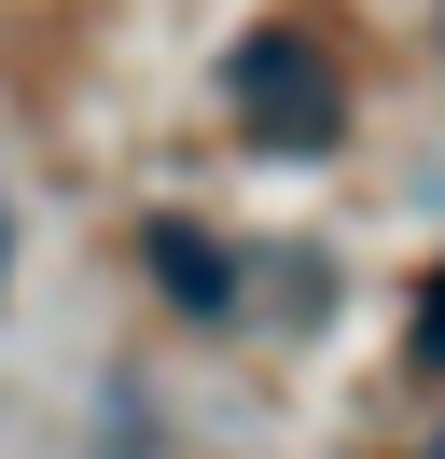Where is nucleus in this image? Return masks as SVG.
Instances as JSON below:
<instances>
[{
    "mask_svg": "<svg viewBox=\"0 0 445 459\" xmlns=\"http://www.w3.org/2000/svg\"><path fill=\"white\" fill-rule=\"evenodd\" d=\"M139 264L167 279V307H181V320H222V307H237V251H222L209 223H153V237H139Z\"/></svg>",
    "mask_w": 445,
    "mask_h": 459,
    "instance_id": "nucleus-2",
    "label": "nucleus"
},
{
    "mask_svg": "<svg viewBox=\"0 0 445 459\" xmlns=\"http://www.w3.org/2000/svg\"><path fill=\"white\" fill-rule=\"evenodd\" d=\"M417 362H445V264H432V292H417Z\"/></svg>",
    "mask_w": 445,
    "mask_h": 459,
    "instance_id": "nucleus-3",
    "label": "nucleus"
},
{
    "mask_svg": "<svg viewBox=\"0 0 445 459\" xmlns=\"http://www.w3.org/2000/svg\"><path fill=\"white\" fill-rule=\"evenodd\" d=\"M0 251H14V237H0Z\"/></svg>",
    "mask_w": 445,
    "mask_h": 459,
    "instance_id": "nucleus-5",
    "label": "nucleus"
},
{
    "mask_svg": "<svg viewBox=\"0 0 445 459\" xmlns=\"http://www.w3.org/2000/svg\"><path fill=\"white\" fill-rule=\"evenodd\" d=\"M222 112H237L265 153H334V126H348V70H334V42L306 29V14H278V29H250L237 56H222Z\"/></svg>",
    "mask_w": 445,
    "mask_h": 459,
    "instance_id": "nucleus-1",
    "label": "nucleus"
},
{
    "mask_svg": "<svg viewBox=\"0 0 445 459\" xmlns=\"http://www.w3.org/2000/svg\"><path fill=\"white\" fill-rule=\"evenodd\" d=\"M98 459H153V431H139V403L111 418V446H98Z\"/></svg>",
    "mask_w": 445,
    "mask_h": 459,
    "instance_id": "nucleus-4",
    "label": "nucleus"
}]
</instances>
